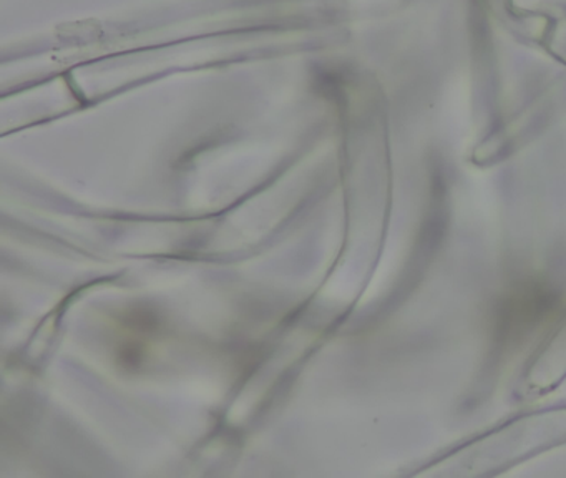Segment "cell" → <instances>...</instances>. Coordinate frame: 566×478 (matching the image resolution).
<instances>
[{
    "label": "cell",
    "mask_w": 566,
    "mask_h": 478,
    "mask_svg": "<svg viewBox=\"0 0 566 478\" xmlns=\"http://www.w3.org/2000/svg\"><path fill=\"white\" fill-rule=\"evenodd\" d=\"M553 294L542 288H525L518 294H513L500 312V331L503 334H515L516 331H526L535 324L536 319L543 318L553 308Z\"/></svg>",
    "instance_id": "obj_1"
}]
</instances>
